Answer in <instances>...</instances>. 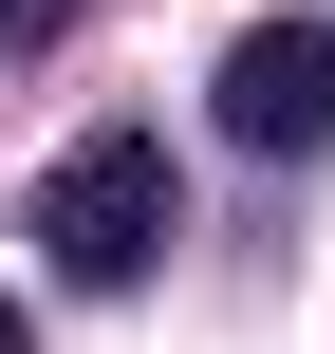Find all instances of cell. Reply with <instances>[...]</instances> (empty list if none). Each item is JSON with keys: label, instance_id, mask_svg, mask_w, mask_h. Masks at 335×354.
I'll use <instances>...</instances> for the list:
<instances>
[{"label": "cell", "instance_id": "6da1fadb", "mask_svg": "<svg viewBox=\"0 0 335 354\" xmlns=\"http://www.w3.org/2000/svg\"><path fill=\"white\" fill-rule=\"evenodd\" d=\"M19 243L75 280V299H131L168 243H186V187H168V131H75L56 168H37V205H19Z\"/></svg>", "mask_w": 335, "mask_h": 354}, {"label": "cell", "instance_id": "7a4b0ae2", "mask_svg": "<svg viewBox=\"0 0 335 354\" xmlns=\"http://www.w3.org/2000/svg\"><path fill=\"white\" fill-rule=\"evenodd\" d=\"M224 131H242L261 168L335 149V19H242V37H224Z\"/></svg>", "mask_w": 335, "mask_h": 354}, {"label": "cell", "instance_id": "3957f363", "mask_svg": "<svg viewBox=\"0 0 335 354\" xmlns=\"http://www.w3.org/2000/svg\"><path fill=\"white\" fill-rule=\"evenodd\" d=\"M37 37H75V0H0V56H37Z\"/></svg>", "mask_w": 335, "mask_h": 354}, {"label": "cell", "instance_id": "277c9868", "mask_svg": "<svg viewBox=\"0 0 335 354\" xmlns=\"http://www.w3.org/2000/svg\"><path fill=\"white\" fill-rule=\"evenodd\" d=\"M0 354H37V336H19V299H0Z\"/></svg>", "mask_w": 335, "mask_h": 354}]
</instances>
